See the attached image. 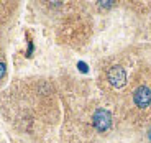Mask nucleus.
<instances>
[{"label": "nucleus", "mask_w": 151, "mask_h": 143, "mask_svg": "<svg viewBox=\"0 0 151 143\" xmlns=\"http://www.w3.org/2000/svg\"><path fill=\"white\" fill-rule=\"evenodd\" d=\"M92 120H94L95 128H97V130H100V132L109 130L110 125H112V117H110V113L107 112V110H104V109H99L97 112L94 113Z\"/></svg>", "instance_id": "1"}, {"label": "nucleus", "mask_w": 151, "mask_h": 143, "mask_svg": "<svg viewBox=\"0 0 151 143\" xmlns=\"http://www.w3.org/2000/svg\"><path fill=\"white\" fill-rule=\"evenodd\" d=\"M133 99H135V104L138 107H148L151 104V90L148 89L146 86H141L135 90V94H133Z\"/></svg>", "instance_id": "2"}, {"label": "nucleus", "mask_w": 151, "mask_h": 143, "mask_svg": "<svg viewBox=\"0 0 151 143\" xmlns=\"http://www.w3.org/2000/svg\"><path fill=\"white\" fill-rule=\"evenodd\" d=\"M109 81L113 87H122L127 81V74H125V69L120 66H113L109 71Z\"/></svg>", "instance_id": "3"}, {"label": "nucleus", "mask_w": 151, "mask_h": 143, "mask_svg": "<svg viewBox=\"0 0 151 143\" xmlns=\"http://www.w3.org/2000/svg\"><path fill=\"white\" fill-rule=\"evenodd\" d=\"M4 74H5V66L0 63V77H4Z\"/></svg>", "instance_id": "4"}, {"label": "nucleus", "mask_w": 151, "mask_h": 143, "mask_svg": "<svg viewBox=\"0 0 151 143\" xmlns=\"http://www.w3.org/2000/svg\"><path fill=\"white\" fill-rule=\"evenodd\" d=\"M79 68H81V71H84V72H87V66L84 63H79Z\"/></svg>", "instance_id": "5"}, {"label": "nucleus", "mask_w": 151, "mask_h": 143, "mask_svg": "<svg viewBox=\"0 0 151 143\" xmlns=\"http://www.w3.org/2000/svg\"><path fill=\"white\" fill-rule=\"evenodd\" d=\"M148 138H150V142H151V128H150V132H148Z\"/></svg>", "instance_id": "6"}]
</instances>
